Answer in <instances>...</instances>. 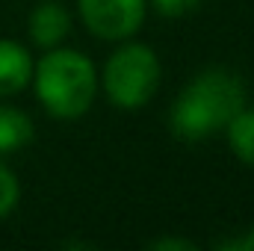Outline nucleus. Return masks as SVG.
Segmentation results:
<instances>
[{
	"label": "nucleus",
	"instance_id": "nucleus-1",
	"mask_svg": "<svg viewBox=\"0 0 254 251\" xmlns=\"http://www.w3.org/2000/svg\"><path fill=\"white\" fill-rule=\"evenodd\" d=\"M246 107V83L228 68H207L175 98L169 127L184 142H204Z\"/></svg>",
	"mask_w": 254,
	"mask_h": 251
},
{
	"label": "nucleus",
	"instance_id": "nucleus-2",
	"mask_svg": "<svg viewBox=\"0 0 254 251\" xmlns=\"http://www.w3.org/2000/svg\"><path fill=\"white\" fill-rule=\"evenodd\" d=\"M33 83L42 107L54 119H80L89 113L98 92V71L80 51L54 48L33 65Z\"/></svg>",
	"mask_w": 254,
	"mask_h": 251
},
{
	"label": "nucleus",
	"instance_id": "nucleus-3",
	"mask_svg": "<svg viewBox=\"0 0 254 251\" xmlns=\"http://www.w3.org/2000/svg\"><path fill=\"white\" fill-rule=\"evenodd\" d=\"M160 86V60L148 45L130 42L104 65V92L122 110L145 107Z\"/></svg>",
	"mask_w": 254,
	"mask_h": 251
},
{
	"label": "nucleus",
	"instance_id": "nucleus-4",
	"mask_svg": "<svg viewBox=\"0 0 254 251\" xmlns=\"http://www.w3.org/2000/svg\"><path fill=\"white\" fill-rule=\"evenodd\" d=\"M83 24L98 36L110 42L130 39L142 21H145V0H77Z\"/></svg>",
	"mask_w": 254,
	"mask_h": 251
},
{
	"label": "nucleus",
	"instance_id": "nucleus-5",
	"mask_svg": "<svg viewBox=\"0 0 254 251\" xmlns=\"http://www.w3.org/2000/svg\"><path fill=\"white\" fill-rule=\"evenodd\" d=\"M33 80V57L24 45L0 39V98L18 95Z\"/></svg>",
	"mask_w": 254,
	"mask_h": 251
},
{
	"label": "nucleus",
	"instance_id": "nucleus-6",
	"mask_svg": "<svg viewBox=\"0 0 254 251\" xmlns=\"http://www.w3.org/2000/svg\"><path fill=\"white\" fill-rule=\"evenodd\" d=\"M30 39L42 48H57L63 45L71 33V15L60 3H42L30 15Z\"/></svg>",
	"mask_w": 254,
	"mask_h": 251
},
{
	"label": "nucleus",
	"instance_id": "nucleus-7",
	"mask_svg": "<svg viewBox=\"0 0 254 251\" xmlns=\"http://www.w3.org/2000/svg\"><path fill=\"white\" fill-rule=\"evenodd\" d=\"M33 133H36V127L27 113H21L15 107H0V154L30 145Z\"/></svg>",
	"mask_w": 254,
	"mask_h": 251
},
{
	"label": "nucleus",
	"instance_id": "nucleus-8",
	"mask_svg": "<svg viewBox=\"0 0 254 251\" xmlns=\"http://www.w3.org/2000/svg\"><path fill=\"white\" fill-rule=\"evenodd\" d=\"M228 145L234 151V157L246 166H254V110H240L228 125Z\"/></svg>",
	"mask_w": 254,
	"mask_h": 251
},
{
	"label": "nucleus",
	"instance_id": "nucleus-9",
	"mask_svg": "<svg viewBox=\"0 0 254 251\" xmlns=\"http://www.w3.org/2000/svg\"><path fill=\"white\" fill-rule=\"evenodd\" d=\"M18 198H21L18 178L9 172V166H6V163H0V219H3V216H9V213L15 210Z\"/></svg>",
	"mask_w": 254,
	"mask_h": 251
},
{
	"label": "nucleus",
	"instance_id": "nucleus-10",
	"mask_svg": "<svg viewBox=\"0 0 254 251\" xmlns=\"http://www.w3.org/2000/svg\"><path fill=\"white\" fill-rule=\"evenodd\" d=\"M198 3L201 0H154V9L160 15H166V18H184V15H190Z\"/></svg>",
	"mask_w": 254,
	"mask_h": 251
},
{
	"label": "nucleus",
	"instance_id": "nucleus-11",
	"mask_svg": "<svg viewBox=\"0 0 254 251\" xmlns=\"http://www.w3.org/2000/svg\"><path fill=\"white\" fill-rule=\"evenodd\" d=\"M148 249L151 251H195V243L181 240V237H163V240L148 243Z\"/></svg>",
	"mask_w": 254,
	"mask_h": 251
},
{
	"label": "nucleus",
	"instance_id": "nucleus-12",
	"mask_svg": "<svg viewBox=\"0 0 254 251\" xmlns=\"http://www.w3.org/2000/svg\"><path fill=\"white\" fill-rule=\"evenodd\" d=\"M219 249H228V251H254V228L249 234L231 240V243H219Z\"/></svg>",
	"mask_w": 254,
	"mask_h": 251
}]
</instances>
